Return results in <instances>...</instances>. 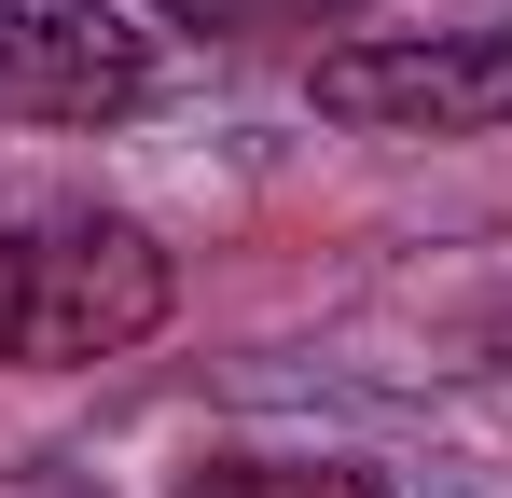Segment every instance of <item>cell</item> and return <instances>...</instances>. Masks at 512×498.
<instances>
[{"mask_svg": "<svg viewBox=\"0 0 512 498\" xmlns=\"http://www.w3.org/2000/svg\"><path fill=\"white\" fill-rule=\"evenodd\" d=\"M180 305V263L125 208H42L0 236V374H97L153 346Z\"/></svg>", "mask_w": 512, "mask_h": 498, "instance_id": "6da1fadb", "label": "cell"}, {"mask_svg": "<svg viewBox=\"0 0 512 498\" xmlns=\"http://www.w3.org/2000/svg\"><path fill=\"white\" fill-rule=\"evenodd\" d=\"M180 28H222V42H250V28H305V14H333V0H153Z\"/></svg>", "mask_w": 512, "mask_h": 498, "instance_id": "5b68a950", "label": "cell"}, {"mask_svg": "<svg viewBox=\"0 0 512 498\" xmlns=\"http://www.w3.org/2000/svg\"><path fill=\"white\" fill-rule=\"evenodd\" d=\"M180 498H402L374 457H194Z\"/></svg>", "mask_w": 512, "mask_h": 498, "instance_id": "277c9868", "label": "cell"}, {"mask_svg": "<svg viewBox=\"0 0 512 498\" xmlns=\"http://www.w3.org/2000/svg\"><path fill=\"white\" fill-rule=\"evenodd\" d=\"M305 97L346 139H499L512 125V14L499 28H374V42H333L305 70Z\"/></svg>", "mask_w": 512, "mask_h": 498, "instance_id": "7a4b0ae2", "label": "cell"}, {"mask_svg": "<svg viewBox=\"0 0 512 498\" xmlns=\"http://www.w3.org/2000/svg\"><path fill=\"white\" fill-rule=\"evenodd\" d=\"M153 83V28L125 0H0V97L28 125H125Z\"/></svg>", "mask_w": 512, "mask_h": 498, "instance_id": "3957f363", "label": "cell"}]
</instances>
